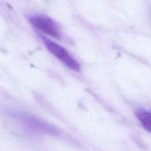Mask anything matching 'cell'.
Instances as JSON below:
<instances>
[{
	"instance_id": "1",
	"label": "cell",
	"mask_w": 151,
	"mask_h": 151,
	"mask_svg": "<svg viewBox=\"0 0 151 151\" xmlns=\"http://www.w3.org/2000/svg\"><path fill=\"white\" fill-rule=\"evenodd\" d=\"M44 44L46 47L49 50V51L54 55L63 64H64L69 69L75 71H79L81 69L79 63L74 59L73 56L67 51L62 46L59 45L54 41H50L46 38H43Z\"/></svg>"
},
{
	"instance_id": "2",
	"label": "cell",
	"mask_w": 151,
	"mask_h": 151,
	"mask_svg": "<svg viewBox=\"0 0 151 151\" xmlns=\"http://www.w3.org/2000/svg\"><path fill=\"white\" fill-rule=\"evenodd\" d=\"M29 22L37 30L50 36L57 38L60 37L59 27L53 19L48 16L43 15L32 16L29 18Z\"/></svg>"
},
{
	"instance_id": "3",
	"label": "cell",
	"mask_w": 151,
	"mask_h": 151,
	"mask_svg": "<svg viewBox=\"0 0 151 151\" xmlns=\"http://www.w3.org/2000/svg\"><path fill=\"white\" fill-rule=\"evenodd\" d=\"M136 115L145 130L151 133V111L146 110H137Z\"/></svg>"
},
{
	"instance_id": "4",
	"label": "cell",
	"mask_w": 151,
	"mask_h": 151,
	"mask_svg": "<svg viewBox=\"0 0 151 151\" xmlns=\"http://www.w3.org/2000/svg\"><path fill=\"white\" fill-rule=\"evenodd\" d=\"M22 121L27 126L32 127L33 129H39V130H47L49 129L48 125L44 123L41 122L35 118H31L29 116H25V115H20Z\"/></svg>"
}]
</instances>
